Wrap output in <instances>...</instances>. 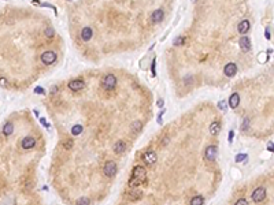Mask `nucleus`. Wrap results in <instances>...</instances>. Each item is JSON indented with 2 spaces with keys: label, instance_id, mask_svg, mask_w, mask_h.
<instances>
[{
  "label": "nucleus",
  "instance_id": "1",
  "mask_svg": "<svg viewBox=\"0 0 274 205\" xmlns=\"http://www.w3.org/2000/svg\"><path fill=\"white\" fill-rule=\"evenodd\" d=\"M147 179V172H145V168L141 166H136L133 168V172H132V178L129 180V186L132 189H137L141 183L145 182Z\"/></svg>",
  "mask_w": 274,
  "mask_h": 205
},
{
  "label": "nucleus",
  "instance_id": "2",
  "mask_svg": "<svg viewBox=\"0 0 274 205\" xmlns=\"http://www.w3.org/2000/svg\"><path fill=\"white\" fill-rule=\"evenodd\" d=\"M102 85H103V88L106 90H113L114 88H115V85H116L115 75H113V74H107L106 77L103 78V82H102Z\"/></svg>",
  "mask_w": 274,
  "mask_h": 205
},
{
  "label": "nucleus",
  "instance_id": "30",
  "mask_svg": "<svg viewBox=\"0 0 274 205\" xmlns=\"http://www.w3.org/2000/svg\"><path fill=\"white\" fill-rule=\"evenodd\" d=\"M65 145H66V148L69 149V148H71V145H73V141H66Z\"/></svg>",
  "mask_w": 274,
  "mask_h": 205
},
{
  "label": "nucleus",
  "instance_id": "32",
  "mask_svg": "<svg viewBox=\"0 0 274 205\" xmlns=\"http://www.w3.org/2000/svg\"><path fill=\"white\" fill-rule=\"evenodd\" d=\"M40 122H41L43 125L45 126V127H49V125H47V122H45V119H44V118H41V119H40Z\"/></svg>",
  "mask_w": 274,
  "mask_h": 205
},
{
  "label": "nucleus",
  "instance_id": "16",
  "mask_svg": "<svg viewBox=\"0 0 274 205\" xmlns=\"http://www.w3.org/2000/svg\"><path fill=\"white\" fill-rule=\"evenodd\" d=\"M92 34H93V33H92V29H90V27H84L82 32H81V37H82L84 41H89V40L92 39Z\"/></svg>",
  "mask_w": 274,
  "mask_h": 205
},
{
  "label": "nucleus",
  "instance_id": "14",
  "mask_svg": "<svg viewBox=\"0 0 274 205\" xmlns=\"http://www.w3.org/2000/svg\"><path fill=\"white\" fill-rule=\"evenodd\" d=\"M125 151H126V144H125V142H123V141L115 142V145H114V152H115L116 154L123 153Z\"/></svg>",
  "mask_w": 274,
  "mask_h": 205
},
{
  "label": "nucleus",
  "instance_id": "22",
  "mask_svg": "<svg viewBox=\"0 0 274 205\" xmlns=\"http://www.w3.org/2000/svg\"><path fill=\"white\" fill-rule=\"evenodd\" d=\"M90 204V201H89V198H87V197H82V198H80L77 201V205H89Z\"/></svg>",
  "mask_w": 274,
  "mask_h": 205
},
{
  "label": "nucleus",
  "instance_id": "21",
  "mask_svg": "<svg viewBox=\"0 0 274 205\" xmlns=\"http://www.w3.org/2000/svg\"><path fill=\"white\" fill-rule=\"evenodd\" d=\"M247 157H248V156H247L245 153H239L237 156H236L234 160H236V163H240V161H244L245 159H247Z\"/></svg>",
  "mask_w": 274,
  "mask_h": 205
},
{
  "label": "nucleus",
  "instance_id": "6",
  "mask_svg": "<svg viewBox=\"0 0 274 205\" xmlns=\"http://www.w3.org/2000/svg\"><path fill=\"white\" fill-rule=\"evenodd\" d=\"M85 86V82L81 79H74V81H70L69 82V88H70L73 92H78V90H81L82 88Z\"/></svg>",
  "mask_w": 274,
  "mask_h": 205
},
{
  "label": "nucleus",
  "instance_id": "9",
  "mask_svg": "<svg viewBox=\"0 0 274 205\" xmlns=\"http://www.w3.org/2000/svg\"><path fill=\"white\" fill-rule=\"evenodd\" d=\"M143 159H144V161L148 164V166H152V164L156 161V153H155L154 151H148V152H145L144 153V157H143Z\"/></svg>",
  "mask_w": 274,
  "mask_h": 205
},
{
  "label": "nucleus",
  "instance_id": "29",
  "mask_svg": "<svg viewBox=\"0 0 274 205\" xmlns=\"http://www.w3.org/2000/svg\"><path fill=\"white\" fill-rule=\"evenodd\" d=\"M182 42H184V39H182V37H180V39H177L174 41V45H180V44H182Z\"/></svg>",
  "mask_w": 274,
  "mask_h": 205
},
{
  "label": "nucleus",
  "instance_id": "13",
  "mask_svg": "<svg viewBox=\"0 0 274 205\" xmlns=\"http://www.w3.org/2000/svg\"><path fill=\"white\" fill-rule=\"evenodd\" d=\"M239 104H240V96L237 94V93H233L232 96H230V99H229V105H230V108L234 109L236 107H239Z\"/></svg>",
  "mask_w": 274,
  "mask_h": 205
},
{
  "label": "nucleus",
  "instance_id": "34",
  "mask_svg": "<svg viewBox=\"0 0 274 205\" xmlns=\"http://www.w3.org/2000/svg\"><path fill=\"white\" fill-rule=\"evenodd\" d=\"M158 107H163V100H158Z\"/></svg>",
  "mask_w": 274,
  "mask_h": 205
},
{
  "label": "nucleus",
  "instance_id": "18",
  "mask_svg": "<svg viewBox=\"0 0 274 205\" xmlns=\"http://www.w3.org/2000/svg\"><path fill=\"white\" fill-rule=\"evenodd\" d=\"M13 131H14V125L13 123H6L4 125V127H3V134L4 135H10V134H13Z\"/></svg>",
  "mask_w": 274,
  "mask_h": 205
},
{
  "label": "nucleus",
  "instance_id": "28",
  "mask_svg": "<svg viewBox=\"0 0 274 205\" xmlns=\"http://www.w3.org/2000/svg\"><path fill=\"white\" fill-rule=\"evenodd\" d=\"M218 107H219L221 109H226V102H225V101H219Z\"/></svg>",
  "mask_w": 274,
  "mask_h": 205
},
{
  "label": "nucleus",
  "instance_id": "26",
  "mask_svg": "<svg viewBox=\"0 0 274 205\" xmlns=\"http://www.w3.org/2000/svg\"><path fill=\"white\" fill-rule=\"evenodd\" d=\"M34 92L36 93H37V94H44V89H43V88H40V86H37V88H36V89H34Z\"/></svg>",
  "mask_w": 274,
  "mask_h": 205
},
{
  "label": "nucleus",
  "instance_id": "23",
  "mask_svg": "<svg viewBox=\"0 0 274 205\" xmlns=\"http://www.w3.org/2000/svg\"><path fill=\"white\" fill-rule=\"evenodd\" d=\"M140 128H141V122H134V123H133V126H132V131L133 133L139 131Z\"/></svg>",
  "mask_w": 274,
  "mask_h": 205
},
{
  "label": "nucleus",
  "instance_id": "25",
  "mask_svg": "<svg viewBox=\"0 0 274 205\" xmlns=\"http://www.w3.org/2000/svg\"><path fill=\"white\" fill-rule=\"evenodd\" d=\"M45 36H47V37H52V36H54V30H52L51 27H47V29H45Z\"/></svg>",
  "mask_w": 274,
  "mask_h": 205
},
{
  "label": "nucleus",
  "instance_id": "31",
  "mask_svg": "<svg viewBox=\"0 0 274 205\" xmlns=\"http://www.w3.org/2000/svg\"><path fill=\"white\" fill-rule=\"evenodd\" d=\"M264 36H266V39H267V40H270V32H269L267 29L264 30Z\"/></svg>",
  "mask_w": 274,
  "mask_h": 205
},
{
  "label": "nucleus",
  "instance_id": "11",
  "mask_svg": "<svg viewBox=\"0 0 274 205\" xmlns=\"http://www.w3.org/2000/svg\"><path fill=\"white\" fill-rule=\"evenodd\" d=\"M21 145H22L23 149H32L36 145V140L33 137H25L22 140V142H21Z\"/></svg>",
  "mask_w": 274,
  "mask_h": 205
},
{
  "label": "nucleus",
  "instance_id": "33",
  "mask_svg": "<svg viewBox=\"0 0 274 205\" xmlns=\"http://www.w3.org/2000/svg\"><path fill=\"white\" fill-rule=\"evenodd\" d=\"M233 135H234V133L230 131V133H229V141H230V142H232V140H233Z\"/></svg>",
  "mask_w": 274,
  "mask_h": 205
},
{
  "label": "nucleus",
  "instance_id": "20",
  "mask_svg": "<svg viewBox=\"0 0 274 205\" xmlns=\"http://www.w3.org/2000/svg\"><path fill=\"white\" fill-rule=\"evenodd\" d=\"M82 133V126L81 125H74L73 127H71V134L73 135H78Z\"/></svg>",
  "mask_w": 274,
  "mask_h": 205
},
{
  "label": "nucleus",
  "instance_id": "17",
  "mask_svg": "<svg viewBox=\"0 0 274 205\" xmlns=\"http://www.w3.org/2000/svg\"><path fill=\"white\" fill-rule=\"evenodd\" d=\"M219 130H221V125H219V122H213L211 123V126H210V133L213 135L218 134Z\"/></svg>",
  "mask_w": 274,
  "mask_h": 205
},
{
  "label": "nucleus",
  "instance_id": "5",
  "mask_svg": "<svg viewBox=\"0 0 274 205\" xmlns=\"http://www.w3.org/2000/svg\"><path fill=\"white\" fill-rule=\"evenodd\" d=\"M55 60H56V53L54 51H45L41 55V62L44 64H52Z\"/></svg>",
  "mask_w": 274,
  "mask_h": 205
},
{
  "label": "nucleus",
  "instance_id": "3",
  "mask_svg": "<svg viewBox=\"0 0 274 205\" xmlns=\"http://www.w3.org/2000/svg\"><path fill=\"white\" fill-rule=\"evenodd\" d=\"M252 201L255 202H261L266 198V189L264 187H256V189L252 192Z\"/></svg>",
  "mask_w": 274,
  "mask_h": 205
},
{
  "label": "nucleus",
  "instance_id": "19",
  "mask_svg": "<svg viewBox=\"0 0 274 205\" xmlns=\"http://www.w3.org/2000/svg\"><path fill=\"white\" fill-rule=\"evenodd\" d=\"M203 202H204V198L202 195H196V197H193L190 200V205H203Z\"/></svg>",
  "mask_w": 274,
  "mask_h": 205
},
{
  "label": "nucleus",
  "instance_id": "8",
  "mask_svg": "<svg viewBox=\"0 0 274 205\" xmlns=\"http://www.w3.org/2000/svg\"><path fill=\"white\" fill-rule=\"evenodd\" d=\"M239 44H240V48H241L244 52L251 51V40H249L247 36H244V37H241V39H240Z\"/></svg>",
  "mask_w": 274,
  "mask_h": 205
},
{
  "label": "nucleus",
  "instance_id": "10",
  "mask_svg": "<svg viewBox=\"0 0 274 205\" xmlns=\"http://www.w3.org/2000/svg\"><path fill=\"white\" fill-rule=\"evenodd\" d=\"M236 71H237V66L234 63H228L225 66V68H223V73H225L226 77H233L236 74Z\"/></svg>",
  "mask_w": 274,
  "mask_h": 205
},
{
  "label": "nucleus",
  "instance_id": "12",
  "mask_svg": "<svg viewBox=\"0 0 274 205\" xmlns=\"http://www.w3.org/2000/svg\"><path fill=\"white\" fill-rule=\"evenodd\" d=\"M163 19V11L162 10H155L151 15V21L154 23H159Z\"/></svg>",
  "mask_w": 274,
  "mask_h": 205
},
{
  "label": "nucleus",
  "instance_id": "4",
  "mask_svg": "<svg viewBox=\"0 0 274 205\" xmlns=\"http://www.w3.org/2000/svg\"><path fill=\"white\" fill-rule=\"evenodd\" d=\"M103 172H104V175L110 176V178L114 176L116 174V164L114 161H107L103 167Z\"/></svg>",
  "mask_w": 274,
  "mask_h": 205
},
{
  "label": "nucleus",
  "instance_id": "7",
  "mask_svg": "<svg viewBox=\"0 0 274 205\" xmlns=\"http://www.w3.org/2000/svg\"><path fill=\"white\" fill-rule=\"evenodd\" d=\"M217 157V146L215 145H210V146H207L206 149V159L210 161L215 160Z\"/></svg>",
  "mask_w": 274,
  "mask_h": 205
},
{
  "label": "nucleus",
  "instance_id": "27",
  "mask_svg": "<svg viewBox=\"0 0 274 205\" xmlns=\"http://www.w3.org/2000/svg\"><path fill=\"white\" fill-rule=\"evenodd\" d=\"M267 151L274 152V144H273V142H269V144H267Z\"/></svg>",
  "mask_w": 274,
  "mask_h": 205
},
{
  "label": "nucleus",
  "instance_id": "24",
  "mask_svg": "<svg viewBox=\"0 0 274 205\" xmlns=\"http://www.w3.org/2000/svg\"><path fill=\"white\" fill-rule=\"evenodd\" d=\"M234 205H249V204H248V201H247L245 198H240V200H237V201H236Z\"/></svg>",
  "mask_w": 274,
  "mask_h": 205
},
{
  "label": "nucleus",
  "instance_id": "15",
  "mask_svg": "<svg viewBox=\"0 0 274 205\" xmlns=\"http://www.w3.org/2000/svg\"><path fill=\"white\" fill-rule=\"evenodd\" d=\"M237 29H239V32L241 33V34H245V33L249 30V22L247 19L241 21V22L239 23V27H237Z\"/></svg>",
  "mask_w": 274,
  "mask_h": 205
}]
</instances>
